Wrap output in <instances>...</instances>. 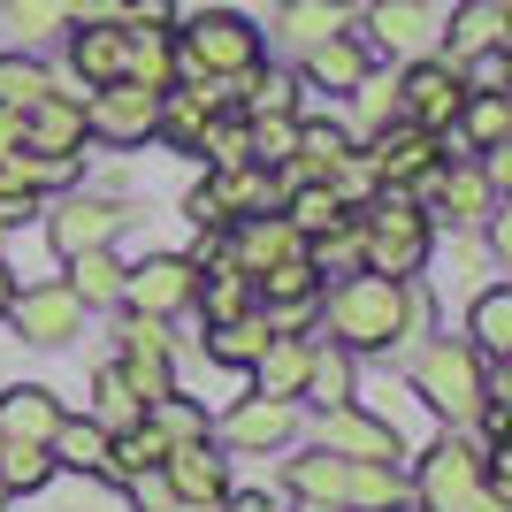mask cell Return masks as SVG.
Segmentation results:
<instances>
[{"instance_id":"obj_32","label":"cell","mask_w":512,"mask_h":512,"mask_svg":"<svg viewBox=\"0 0 512 512\" xmlns=\"http://www.w3.org/2000/svg\"><path fill=\"white\" fill-rule=\"evenodd\" d=\"M54 467H77V474H107V428L100 421H62L46 436Z\"/></svg>"},{"instance_id":"obj_20","label":"cell","mask_w":512,"mask_h":512,"mask_svg":"<svg viewBox=\"0 0 512 512\" xmlns=\"http://www.w3.org/2000/svg\"><path fill=\"white\" fill-rule=\"evenodd\" d=\"M398 505H406L398 467H383V459H344V497H337V512H398Z\"/></svg>"},{"instance_id":"obj_47","label":"cell","mask_w":512,"mask_h":512,"mask_svg":"<svg viewBox=\"0 0 512 512\" xmlns=\"http://www.w3.org/2000/svg\"><path fill=\"white\" fill-rule=\"evenodd\" d=\"M130 497H138V505H153V512H169V505H176V490H169V474H161V467L130 474Z\"/></svg>"},{"instance_id":"obj_3","label":"cell","mask_w":512,"mask_h":512,"mask_svg":"<svg viewBox=\"0 0 512 512\" xmlns=\"http://www.w3.org/2000/svg\"><path fill=\"white\" fill-rule=\"evenodd\" d=\"M176 69H184V77H245V69H260V31L237 16V8H207V16L184 23Z\"/></svg>"},{"instance_id":"obj_21","label":"cell","mask_w":512,"mask_h":512,"mask_svg":"<svg viewBox=\"0 0 512 512\" xmlns=\"http://www.w3.org/2000/svg\"><path fill=\"white\" fill-rule=\"evenodd\" d=\"M69 69H77V85H115L123 77V23H85L77 39H69Z\"/></svg>"},{"instance_id":"obj_26","label":"cell","mask_w":512,"mask_h":512,"mask_svg":"<svg viewBox=\"0 0 512 512\" xmlns=\"http://www.w3.org/2000/svg\"><path fill=\"white\" fill-rule=\"evenodd\" d=\"M451 123H459V138H467V153H497L512 138V100L505 92H467Z\"/></svg>"},{"instance_id":"obj_38","label":"cell","mask_w":512,"mask_h":512,"mask_svg":"<svg viewBox=\"0 0 512 512\" xmlns=\"http://www.w3.org/2000/svg\"><path fill=\"white\" fill-rule=\"evenodd\" d=\"M291 490H299L306 505H337V497H344V459L329 444L306 451V459H291Z\"/></svg>"},{"instance_id":"obj_19","label":"cell","mask_w":512,"mask_h":512,"mask_svg":"<svg viewBox=\"0 0 512 512\" xmlns=\"http://www.w3.org/2000/svg\"><path fill=\"white\" fill-rule=\"evenodd\" d=\"M161 474H169V490H176V497H192V505H207V497L230 490V467L207 451V436H199V444H169Z\"/></svg>"},{"instance_id":"obj_42","label":"cell","mask_w":512,"mask_h":512,"mask_svg":"<svg viewBox=\"0 0 512 512\" xmlns=\"http://www.w3.org/2000/svg\"><path fill=\"white\" fill-rule=\"evenodd\" d=\"M54 92V77H46L31 54H0V107H31Z\"/></svg>"},{"instance_id":"obj_43","label":"cell","mask_w":512,"mask_h":512,"mask_svg":"<svg viewBox=\"0 0 512 512\" xmlns=\"http://www.w3.org/2000/svg\"><path fill=\"white\" fill-rule=\"evenodd\" d=\"M69 16H77V0H8V23L23 31V46L69 31Z\"/></svg>"},{"instance_id":"obj_28","label":"cell","mask_w":512,"mask_h":512,"mask_svg":"<svg viewBox=\"0 0 512 512\" xmlns=\"http://www.w3.org/2000/svg\"><path fill=\"white\" fill-rule=\"evenodd\" d=\"M306 360H314V344H306V337H268V344H260V360H253L260 398H299Z\"/></svg>"},{"instance_id":"obj_4","label":"cell","mask_w":512,"mask_h":512,"mask_svg":"<svg viewBox=\"0 0 512 512\" xmlns=\"http://www.w3.org/2000/svg\"><path fill=\"white\" fill-rule=\"evenodd\" d=\"M421 505L428 512H505L490 490H482V451H474L459 428L421 459Z\"/></svg>"},{"instance_id":"obj_40","label":"cell","mask_w":512,"mask_h":512,"mask_svg":"<svg viewBox=\"0 0 512 512\" xmlns=\"http://www.w3.org/2000/svg\"><path fill=\"white\" fill-rule=\"evenodd\" d=\"M199 306H207V321H237V314H253V276L237 268V260H222V276L207 283V291H192Z\"/></svg>"},{"instance_id":"obj_7","label":"cell","mask_w":512,"mask_h":512,"mask_svg":"<svg viewBox=\"0 0 512 512\" xmlns=\"http://www.w3.org/2000/svg\"><path fill=\"white\" fill-rule=\"evenodd\" d=\"M192 291H199V260H184V253H153L146 268H123V299L138 306V314H153V321L184 314Z\"/></svg>"},{"instance_id":"obj_34","label":"cell","mask_w":512,"mask_h":512,"mask_svg":"<svg viewBox=\"0 0 512 512\" xmlns=\"http://www.w3.org/2000/svg\"><path fill=\"white\" fill-rule=\"evenodd\" d=\"M283 222H291L299 237L337 230V222H344V192H337V184H299V192L283 199Z\"/></svg>"},{"instance_id":"obj_23","label":"cell","mask_w":512,"mask_h":512,"mask_svg":"<svg viewBox=\"0 0 512 512\" xmlns=\"http://www.w3.org/2000/svg\"><path fill=\"white\" fill-rule=\"evenodd\" d=\"M421 184H428V192H436V199H444V214H451V222H482V214L497 207L490 176L474 169V161H459V169H428Z\"/></svg>"},{"instance_id":"obj_37","label":"cell","mask_w":512,"mask_h":512,"mask_svg":"<svg viewBox=\"0 0 512 512\" xmlns=\"http://www.w3.org/2000/svg\"><path fill=\"white\" fill-rule=\"evenodd\" d=\"M306 398H314V406L321 413H329V406H352V352H344V344H337V352H314V360H306Z\"/></svg>"},{"instance_id":"obj_33","label":"cell","mask_w":512,"mask_h":512,"mask_svg":"<svg viewBox=\"0 0 512 512\" xmlns=\"http://www.w3.org/2000/svg\"><path fill=\"white\" fill-rule=\"evenodd\" d=\"M276 337L260 314H237V321H214L207 329V360H222V367H253L260 360V344Z\"/></svg>"},{"instance_id":"obj_54","label":"cell","mask_w":512,"mask_h":512,"mask_svg":"<svg viewBox=\"0 0 512 512\" xmlns=\"http://www.w3.org/2000/svg\"><path fill=\"white\" fill-rule=\"evenodd\" d=\"M0 505H8V490H0Z\"/></svg>"},{"instance_id":"obj_13","label":"cell","mask_w":512,"mask_h":512,"mask_svg":"<svg viewBox=\"0 0 512 512\" xmlns=\"http://www.w3.org/2000/svg\"><path fill=\"white\" fill-rule=\"evenodd\" d=\"M321 444L337 451V459H383V467H398V428L390 421H375V413H360V406H329L321 413Z\"/></svg>"},{"instance_id":"obj_10","label":"cell","mask_w":512,"mask_h":512,"mask_svg":"<svg viewBox=\"0 0 512 512\" xmlns=\"http://www.w3.org/2000/svg\"><path fill=\"white\" fill-rule=\"evenodd\" d=\"M367 169H375V184L383 192H406V184H421L428 169H436V130H413L406 115H398V130H375V153H367Z\"/></svg>"},{"instance_id":"obj_6","label":"cell","mask_w":512,"mask_h":512,"mask_svg":"<svg viewBox=\"0 0 512 512\" xmlns=\"http://www.w3.org/2000/svg\"><path fill=\"white\" fill-rule=\"evenodd\" d=\"M153 123H161V92L130 85V77L85 92V138H107V146H146Z\"/></svg>"},{"instance_id":"obj_36","label":"cell","mask_w":512,"mask_h":512,"mask_svg":"<svg viewBox=\"0 0 512 512\" xmlns=\"http://www.w3.org/2000/svg\"><path fill=\"white\" fill-rule=\"evenodd\" d=\"M54 482V451L46 444H16V436H0V490H46Z\"/></svg>"},{"instance_id":"obj_27","label":"cell","mask_w":512,"mask_h":512,"mask_svg":"<svg viewBox=\"0 0 512 512\" xmlns=\"http://www.w3.org/2000/svg\"><path fill=\"white\" fill-rule=\"evenodd\" d=\"M505 31H512V0H467L451 16V62H467L482 46H505Z\"/></svg>"},{"instance_id":"obj_44","label":"cell","mask_w":512,"mask_h":512,"mask_svg":"<svg viewBox=\"0 0 512 512\" xmlns=\"http://www.w3.org/2000/svg\"><path fill=\"white\" fill-rule=\"evenodd\" d=\"M352 92H360V123H367V130L398 123V85H383L375 69H367V77H360V85H352Z\"/></svg>"},{"instance_id":"obj_31","label":"cell","mask_w":512,"mask_h":512,"mask_svg":"<svg viewBox=\"0 0 512 512\" xmlns=\"http://www.w3.org/2000/svg\"><path fill=\"white\" fill-rule=\"evenodd\" d=\"M467 344L482 352V360H505V352H512V291H505V283H490V291L474 299V314H467Z\"/></svg>"},{"instance_id":"obj_17","label":"cell","mask_w":512,"mask_h":512,"mask_svg":"<svg viewBox=\"0 0 512 512\" xmlns=\"http://www.w3.org/2000/svg\"><path fill=\"white\" fill-rule=\"evenodd\" d=\"M367 69H375V46H367L360 31H329L321 46H306V77L329 85V92H352Z\"/></svg>"},{"instance_id":"obj_2","label":"cell","mask_w":512,"mask_h":512,"mask_svg":"<svg viewBox=\"0 0 512 512\" xmlns=\"http://www.w3.org/2000/svg\"><path fill=\"white\" fill-rule=\"evenodd\" d=\"M421 260H428V214L413 207V199L383 192L375 207L360 214V268H367V276H398V283H406Z\"/></svg>"},{"instance_id":"obj_15","label":"cell","mask_w":512,"mask_h":512,"mask_svg":"<svg viewBox=\"0 0 512 512\" xmlns=\"http://www.w3.org/2000/svg\"><path fill=\"white\" fill-rule=\"evenodd\" d=\"M23 146H39V153H77L85 146V100L77 92H46V100L23 107Z\"/></svg>"},{"instance_id":"obj_8","label":"cell","mask_w":512,"mask_h":512,"mask_svg":"<svg viewBox=\"0 0 512 512\" xmlns=\"http://www.w3.org/2000/svg\"><path fill=\"white\" fill-rule=\"evenodd\" d=\"M459 100H467V85H459V69L436 62V54H421V62L398 77V115H406L413 130H444L451 115H459Z\"/></svg>"},{"instance_id":"obj_18","label":"cell","mask_w":512,"mask_h":512,"mask_svg":"<svg viewBox=\"0 0 512 512\" xmlns=\"http://www.w3.org/2000/svg\"><path fill=\"white\" fill-rule=\"evenodd\" d=\"M291 428H299L291 398H245V406L222 421V444H237V451H268V444H291Z\"/></svg>"},{"instance_id":"obj_45","label":"cell","mask_w":512,"mask_h":512,"mask_svg":"<svg viewBox=\"0 0 512 512\" xmlns=\"http://www.w3.org/2000/svg\"><path fill=\"white\" fill-rule=\"evenodd\" d=\"M184 214H192L199 230H230V207H222V192H214V184H199V192L184 199Z\"/></svg>"},{"instance_id":"obj_39","label":"cell","mask_w":512,"mask_h":512,"mask_svg":"<svg viewBox=\"0 0 512 512\" xmlns=\"http://www.w3.org/2000/svg\"><path fill=\"white\" fill-rule=\"evenodd\" d=\"M245 153H253L260 169H283L299 153V115H253L245 123Z\"/></svg>"},{"instance_id":"obj_22","label":"cell","mask_w":512,"mask_h":512,"mask_svg":"<svg viewBox=\"0 0 512 512\" xmlns=\"http://www.w3.org/2000/svg\"><path fill=\"white\" fill-rule=\"evenodd\" d=\"M123 77L146 92H169L176 85V39L169 31H130L123 23Z\"/></svg>"},{"instance_id":"obj_12","label":"cell","mask_w":512,"mask_h":512,"mask_svg":"<svg viewBox=\"0 0 512 512\" xmlns=\"http://www.w3.org/2000/svg\"><path fill=\"white\" fill-rule=\"evenodd\" d=\"M123 222H130V214L115 207V199H62V207L46 214V237H54V253H62V260H77V253H92V245H107Z\"/></svg>"},{"instance_id":"obj_48","label":"cell","mask_w":512,"mask_h":512,"mask_svg":"<svg viewBox=\"0 0 512 512\" xmlns=\"http://www.w3.org/2000/svg\"><path fill=\"white\" fill-rule=\"evenodd\" d=\"M123 8H130V0H77V16H85V23H123Z\"/></svg>"},{"instance_id":"obj_49","label":"cell","mask_w":512,"mask_h":512,"mask_svg":"<svg viewBox=\"0 0 512 512\" xmlns=\"http://www.w3.org/2000/svg\"><path fill=\"white\" fill-rule=\"evenodd\" d=\"M23 146V107H0V153Z\"/></svg>"},{"instance_id":"obj_30","label":"cell","mask_w":512,"mask_h":512,"mask_svg":"<svg viewBox=\"0 0 512 512\" xmlns=\"http://www.w3.org/2000/svg\"><path fill=\"white\" fill-rule=\"evenodd\" d=\"M344 161H352V138H344L337 123H299V153H291L283 169H299V176H314V184H329Z\"/></svg>"},{"instance_id":"obj_53","label":"cell","mask_w":512,"mask_h":512,"mask_svg":"<svg viewBox=\"0 0 512 512\" xmlns=\"http://www.w3.org/2000/svg\"><path fill=\"white\" fill-rule=\"evenodd\" d=\"M306 512H337V505H306Z\"/></svg>"},{"instance_id":"obj_16","label":"cell","mask_w":512,"mask_h":512,"mask_svg":"<svg viewBox=\"0 0 512 512\" xmlns=\"http://www.w3.org/2000/svg\"><path fill=\"white\" fill-rule=\"evenodd\" d=\"M230 230H237V268H245V276H260V268H276V260L306 253V237L291 230L283 214H237Z\"/></svg>"},{"instance_id":"obj_25","label":"cell","mask_w":512,"mask_h":512,"mask_svg":"<svg viewBox=\"0 0 512 512\" xmlns=\"http://www.w3.org/2000/svg\"><path fill=\"white\" fill-rule=\"evenodd\" d=\"M344 23H352L344 0H283V8H276V39L306 54V46H321L329 31H344Z\"/></svg>"},{"instance_id":"obj_51","label":"cell","mask_w":512,"mask_h":512,"mask_svg":"<svg viewBox=\"0 0 512 512\" xmlns=\"http://www.w3.org/2000/svg\"><path fill=\"white\" fill-rule=\"evenodd\" d=\"M8 299H16V268L0 260V314H8Z\"/></svg>"},{"instance_id":"obj_24","label":"cell","mask_w":512,"mask_h":512,"mask_svg":"<svg viewBox=\"0 0 512 512\" xmlns=\"http://www.w3.org/2000/svg\"><path fill=\"white\" fill-rule=\"evenodd\" d=\"M54 428H62V406H54V390L23 383V390H8V398H0V436H16V444H46Z\"/></svg>"},{"instance_id":"obj_29","label":"cell","mask_w":512,"mask_h":512,"mask_svg":"<svg viewBox=\"0 0 512 512\" xmlns=\"http://www.w3.org/2000/svg\"><path fill=\"white\" fill-rule=\"evenodd\" d=\"M207 184H214V192H222V207H230V222H237V214H268V207H276V176H268V169H260V161H237V169H214L207 176Z\"/></svg>"},{"instance_id":"obj_5","label":"cell","mask_w":512,"mask_h":512,"mask_svg":"<svg viewBox=\"0 0 512 512\" xmlns=\"http://www.w3.org/2000/svg\"><path fill=\"white\" fill-rule=\"evenodd\" d=\"M413 383L436 413L451 421H474V406L490 398V375H482V352L474 344H428L421 360H413Z\"/></svg>"},{"instance_id":"obj_41","label":"cell","mask_w":512,"mask_h":512,"mask_svg":"<svg viewBox=\"0 0 512 512\" xmlns=\"http://www.w3.org/2000/svg\"><path fill=\"white\" fill-rule=\"evenodd\" d=\"M92 398H100V428H107V436H115V428H130V421H146V398L123 383V367H100Z\"/></svg>"},{"instance_id":"obj_1","label":"cell","mask_w":512,"mask_h":512,"mask_svg":"<svg viewBox=\"0 0 512 512\" xmlns=\"http://www.w3.org/2000/svg\"><path fill=\"white\" fill-rule=\"evenodd\" d=\"M413 321V299L398 276H344L337 291H329V329H337L344 352H383V344H398V329Z\"/></svg>"},{"instance_id":"obj_52","label":"cell","mask_w":512,"mask_h":512,"mask_svg":"<svg viewBox=\"0 0 512 512\" xmlns=\"http://www.w3.org/2000/svg\"><path fill=\"white\" fill-rule=\"evenodd\" d=\"M169 512H222V497H207V505H192V497H176Z\"/></svg>"},{"instance_id":"obj_11","label":"cell","mask_w":512,"mask_h":512,"mask_svg":"<svg viewBox=\"0 0 512 512\" xmlns=\"http://www.w3.org/2000/svg\"><path fill=\"white\" fill-rule=\"evenodd\" d=\"M8 314H16L23 344H69L77 329H85V299H77L69 283H39V291H23V299H8Z\"/></svg>"},{"instance_id":"obj_50","label":"cell","mask_w":512,"mask_h":512,"mask_svg":"<svg viewBox=\"0 0 512 512\" xmlns=\"http://www.w3.org/2000/svg\"><path fill=\"white\" fill-rule=\"evenodd\" d=\"M222 512H276V505H268V497H260V490H222Z\"/></svg>"},{"instance_id":"obj_35","label":"cell","mask_w":512,"mask_h":512,"mask_svg":"<svg viewBox=\"0 0 512 512\" xmlns=\"http://www.w3.org/2000/svg\"><path fill=\"white\" fill-rule=\"evenodd\" d=\"M69 268H77V276H69V291H77V299H85V306H115V299H123V260L107 253V245H92V253H77V260H69Z\"/></svg>"},{"instance_id":"obj_46","label":"cell","mask_w":512,"mask_h":512,"mask_svg":"<svg viewBox=\"0 0 512 512\" xmlns=\"http://www.w3.org/2000/svg\"><path fill=\"white\" fill-rule=\"evenodd\" d=\"M123 23H130V31H169V23H176V0H130Z\"/></svg>"},{"instance_id":"obj_14","label":"cell","mask_w":512,"mask_h":512,"mask_svg":"<svg viewBox=\"0 0 512 512\" xmlns=\"http://www.w3.org/2000/svg\"><path fill=\"white\" fill-rule=\"evenodd\" d=\"M123 383L138 390L146 406L176 390V375H169V337H161V321H153V314H138V321L123 329Z\"/></svg>"},{"instance_id":"obj_9","label":"cell","mask_w":512,"mask_h":512,"mask_svg":"<svg viewBox=\"0 0 512 512\" xmlns=\"http://www.w3.org/2000/svg\"><path fill=\"white\" fill-rule=\"evenodd\" d=\"M367 39L383 54H398V62H421L428 46L444 39V23H436L428 0H367Z\"/></svg>"}]
</instances>
